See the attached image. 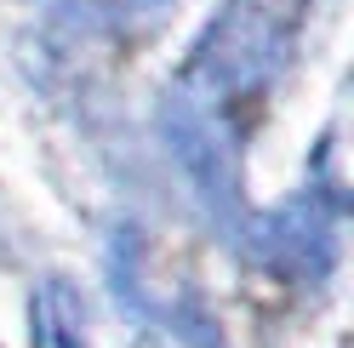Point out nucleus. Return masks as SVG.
Returning <instances> with one entry per match:
<instances>
[{
    "mask_svg": "<svg viewBox=\"0 0 354 348\" xmlns=\"http://www.w3.org/2000/svg\"><path fill=\"white\" fill-rule=\"evenodd\" d=\"M303 0H229L212 17L201 52L189 57V92L201 108L217 103H246L269 86L297 46Z\"/></svg>",
    "mask_w": 354,
    "mask_h": 348,
    "instance_id": "obj_1",
    "label": "nucleus"
},
{
    "mask_svg": "<svg viewBox=\"0 0 354 348\" xmlns=\"http://www.w3.org/2000/svg\"><path fill=\"white\" fill-rule=\"evenodd\" d=\"M257 257L280 274H326L331 269V217L320 206H280L257 223Z\"/></svg>",
    "mask_w": 354,
    "mask_h": 348,
    "instance_id": "obj_2",
    "label": "nucleus"
},
{
    "mask_svg": "<svg viewBox=\"0 0 354 348\" xmlns=\"http://www.w3.org/2000/svg\"><path fill=\"white\" fill-rule=\"evenodd\" d=\"M40 342L46 348H86V331H80V314H75V297L69 286H46L40 291Z\"/></svg>",
    "mask_w": 354,
    "mask_h": 348,
    "instance_id": "obj_3",
    "label": "nucleus"
},
{
    "mask_svg": "<svg viewBox=\"0 0 354 348\" xmlns=\"http://www.w3.org/2000/svg\"><path fill=\"white\" fill-rule=\"evenodd\" d=\"M92 6L109 12V17H120V23H138V17H154L166 0H92Z\"/></svg>",
    "mask_w": 354,
    "mask_h": 348,
    "instance_id": "obj_4",
    "label": "nucleus"
}]
</instances>
